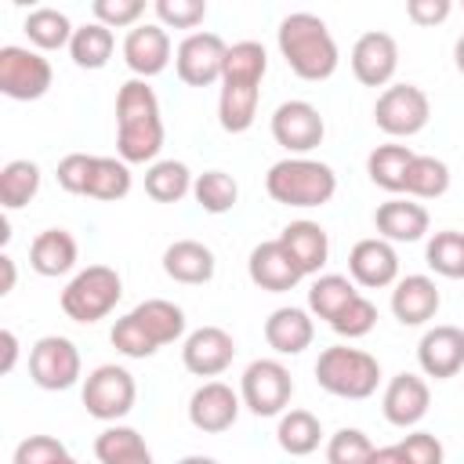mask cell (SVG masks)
<instances>
[{
	"label": "cell",
	"mask_w": 464,
	"mask_h": 464,
	"mask_svg": "<svg viewBox=\"0 0 464 464\" xmlns=\"http://www.w3.org/2000/svg\"><path fill=\"white\" fill-rule=\"evenodd\" d=\"M130 315L138 319V326L149 334V341H152L156 348L174 344V341L185 337V312H181L174 301L149 297V301H141L138 308H130Z\"/></svg>",
	"instance_id": "28"
},
{
	"label": "cell",
	"mask_w": 464,
	"mask_h": 464,
	"mask_svg": "<svg viewBox=\"0 0 464 464\" xmlns=\"http://www.w3.org/2000/svg\"><path fill=\"white\" fill-rule=\"evenodd\" d=\"M94 22H102L105 29H134L141 25L145 4L141 0H94Z\"/></svg>",
	"instance_id": "46"
},
{
	"label": "cell",
	"mask_w": 464,
	"mask_h": 464,
	"mask_svg": "<svg viewBox=\"0 0 464 464\" xmlns=\"http://www.w3.org/2000/svg\"><path fill=\"white\" fill-rule=\"evenodd\" d=\"M428 406H431V388L417 373H395L388 381V388H384V399H381L384 420L395 424V428L420 424L428 417Z\"/></svg>",
	"instance_id": "20"
},
{
	"label": "cell",
	"mask_w": 464,
	"mask_h": 464,
	"mask_svg": "<svg viewBox=\"0 0 464 464\" xmlns=\"http://www.w3.org/2000/svg\"><path fill=\"white\" fill-rule=\"evenodd\" d=\"M156 18L163 29H196L207 18V0H156Z\"/></svg>",
	"instance_id": "45"
},
{
	"label": "cell",
	"mask_w": 464,
	"mask_h": 464,
	"mask_svg": "<svg viewBox=\"0 0 464 464\" xmlns=\"http://www.w3.org/2000/svg\"><path fill=\"white\" fill-rule=\"evenodd\" d=\"M399 69V44L392 33L370 29L352 47V72L362 87H392V76Z\"/></svg>",
	"instance_id": "14"
},
{
	"label": "cell",
	"mask_w": 464,
	"mask_h": 464,
	"mask_svg": "<svg viewBox=\"0 0 464 464\" xmlns=\"http://www.w3.org/2000/svg\"><path fill=\"white\" fill-rule=\"evenodd\" d=\"M431 120V102L417 83H392L377 94L373 105V123L392 134V138H413L428 127Z\"/></svg>",
	"instance_id": "8"
},
{
	"label": "cell",
	"mask_w": 464,
	"mask_h": 464,
	"mask_svg": "<svg viewBox=\"0 0 464 464\" xmlns=\"http://www.w3.org/2000/svg\"><path fill=\"white\" fill-rule=\"evenodd\" d=\"M439 304H442V294H439V286H435L431 276H406L392 290V315L402 326H424V323H431L439 315Z\"/></svg>",
	"instance_id": "21"
},
{
	"label": "cell",
	"mask_w": 464,
	"mask_h": 464,
	"mask_svg": "<svg viewBox=\"0 0 464 464\" xmlns=\"http://www.w3.org/2000/svg\"><path fill=\"white\" fill-rule=\"evenodd\" d=\"M192 170L181 163V160H156L149 170H145V192L149 199L156 203H178L192 192Z\"/></svg>",
	"instance_id": "32"
},
{
	"label": "cell",
	"mask_w": 464,
	"mask_h": 464,
	"mask_svg": "<svg viewBox=\"0 0 464 464\" xmlns=\"http://www.w3.org/2000/svg\"><path fill=\"white\" fill-rule=\"evenodd\" d=\"M178 464H218V460H214V457H199V453H196V457H181Z\"/></svg>",
	"instance_id": "55"
},
{
	"label": "cell",
	"mask_w": 464,
	"mask_h": 464,
	"mask_svg": "<svg viewBox=\"0 0 464 464\" xmlns=\"http://www.w3.org/2000/svg\"><path fill=\"white\" fill-rule=\"evenodd\" d=\"M413 149L410 145H377L370 156H366V174L377 188L384 192H402L406 188V170L413 163Z\"/></svg>",
	"instance_id": "31"
},
{
	"label": "cell",
	"mask_w": 464,
	"mask_h": 464,
	"mask_svg": "<svg viewBox=\"0 0 464 464\" xmlns=\"http://www.w3.org/2000/svg\"><path fill=\"white\" fill-rule=\"evenodd\" d=\"M58 464H80V460H76V457H72V453H69V457H62V460H58Z\"/></svg>",
	"instance_id": "56"
},
{
	"label": "cell",
	"mask_w": 464,
	"mask_h": 464,
	"mask_svg": "<svg viewBox=\"0 0 464 464\" xmlns=\"http://www.w3.org/2000/svg\"><path fill=\"white\" fill-rule=\"evenodd\" d=\"M232 359H236V341L221 326H199L181 344V362L196 377H218L232 366Z\"/></svg>",
	"instance_id": "17"
},
{
	"label": "cell",
	"mask_w": 464,
	"mask_h": 464,
	"mask_svg": "<svg viewBox=\"0 0 464 464\" xmlns=\"http://www.w3.org/2000/svg\"><path fill=\"white\" fill-rule=\"evenodd\" d=\"M163 149L160 98L149 80H127L116 94V152L123 163H152Z\"/></svg>",
	"instance_id": "1"
},
{
	"label": "cell",
	"mask_w": 464,
	"mask_h": 464,
	"mask_svg": "<svg viewBox=\"0 0 464 464\" xmlns=\"http://www.w3.org/2000/svg\"><path fill=\"white\" fill-rule=\"evenodd\" d=\"M0 272H4L0 294H11V290H14V279H18V272H14V257H11V254H0Z\"/></svg>",
	"instance_id": "53"
},
{
	"label": "cell",
	"mask_w": 464,
	"mask_h": 464,
	"mask_svg": "<svg viewBox=\"0 0 464 464\" xmlns=\"http://www.w3.org/2000/svg\"><path fill=\"white\" fill-rule=\"evenodd\" d=\"M116 51V36L112 29H105L102 22H87L72 33V44H69V58L80 65V69H105L109 58Z\"/></svg>",
	"instance_id": "33"
},
{
	"label": "cell",
	"mask_w": 464,
	"mask_h": 464,
	"mask_svg": "<svg viewBox=\"0 0 464 464\" xmlns=\"http://www.w3.org/2000/svg\"><path fill=\"white\" fill-rule=\"evenodd\" d=\"M377 326V304L370 301V297H352L334 319H330V330L337 334V337H348V341H355V337H366L370 330Z\"/></svg>",
	"instance_id": "42"
},
{
	"label": "cell",
	"mask_w": 464,
	"mask_h": 464,
	"mask_svg": "<svg viewBox=\"0 0 464 464\" xmlns=\"http://www.w3.org/2000/svg\"><path fill=\"white\" fill-rule=\"evenodd\" d=\"M446 188H450V167H446V160H439V156H413V163H410V170H406V196L410 199H439V196H446Z\"/></svg>",
	"instance_id": "35"
},
{
	"label": "cell",
	"mask_w": 464,
	"mask_h": 464,
	"mask_svg": "<svg viewBox=\"0 0 464 464\" xmlns=\"http://www.w3.org/2000/svg\"><path fill=\"white\" fill-rule=\"evenodd\" d=\"M134 399H138V384L127 366L105 362V366H94L83 381V406L94 420L116 424L134 410Z\"/></svg>",
	"instance_id": "7"
},
{
	"label": "cell",
	"mask_w": 464,
	"mask_h": 464,
	"mask_svg": "<svg viewBox=\"0 0 464 464\" xmlns=\"http://www.w3.org/2000/svg\"><path fill=\"white\" fill-rule=\"evenodd\" d=\"M453 65H457V72L464 76V33H460L457 44H453Z\"/></svg>",
	"instance_id": "54"
},
{
	"label": "cell",
	"mask_w": 464,
	"mask_h": 464,
	"mask_svg": "<svg viewBox=\"0 0 464 464\" xmlns=\"http://www.w3.org/2000/svg\"><path fill=\"white\" fill-rule=\"evenodd\" d=\"M94 160L98 156H87V152H69L62 156L58 163V185L72 196H87L91 188V174H94Z\"/></svg>",
	"instance_id": "48"
},
{
	"label": "cell",
	"mask_w": 464,
	"mask_h": 464,
	"mask_svg": "<svg viewBox=\"0 0 464 464\" xmlns=\"http://www.w3.org/2000/svg\"><path fill=\"white\" fill-rule=\"evenodd\" d=\"M40 192V167L33 160H11L0 170V207L18 210Z\"/></svg>",
	"instance_id": "36"
},
{
	"label": "cell",
	"mask_w": 464,
	"mask_h": 464,
	"mask_svg": "<svg viewBox=\"0 0 464 464\" xmlns=\"http://www.w3.org/2000/svg\"><path fill=\"white\" fill-rule=\"evenodd\" d=\"M450 11H453L450 0H406V18H410L413 25H424V29L446 22Z\"/></svg>",
	"instance_id": "50"
},
{
	"label": "cell",
	"mask_w": 464,
	"mask_h": 464,
	"mask_svg": "<svg viewBox=\"0 0 464 464\" xmlns=\"http://www.w3.org/2000/svg\"><path fill=\"white\" fill-rule=\"evenodd\" d=\"M257 98L261 87L257 83H236V80H221V94H218V123L228 134H243L254 127L257 120Z\"/></svg>",
	"instance_id": "27"
},
{
	"label": "cell",
	"mask_w": 464,
	"mask_h": 464,
	"mask_svg": "<svg viewBox=\"0 0 464 464\" xmlns=\"http://www.w3.org/2000/svg\"><path fill=\"white\" fill-rule=\"evenodd\" d=\"M246 276H250L254 286H261L268 294H286V290H294L304 279L301 265L290 257V250L279 243V236L276 239H265V243H257L250 250Z\"/></svg>",
	"instance_id": "16"
},
{
	"label": "cell",
	"mask_w": 464,
	"mask_h": 464,
	"mask_svg": "<svg viewBox=\"0 0 464 464\" xmlns=\"http://www.w3.org/2000/svg\"><path fill=\"white\" fill-rule=\"evenodd\" d=\"M276 44H279V54L290 65V72L308 83H323L337 72V62H341L337 40H334L330 25L312 11L286 14L276 29Z\"/></svg>",
	"instance_id": "2"
},
{
	"label": "cell",
	"mask_w": 464,
	"mask_h": 464,
	"mask_svg": "<svg viewBox=\"0 0 464 464\" xmlns=\"http://www.w3.org/2000/svg\"><path fill=\"white\" fill-rule=\"evenodd\" d=\"M268 72V54L257 40H239L225 54V72L221 80H239V83H261Z\"/></svg>",
	"instance_id": "40"
},
{
	"label": "cell",
	"mask_w": 464,
	"mask_h": 464,
	"mask_svg": "<svg viewBox=\"0 0 464 464\" xmlns=\"http://www.w3.org/2000/svg\"><path fill=\"white\" fill-rule=\"evenodd\" d=\"M279 243L290 250V257L301 265L304 276H315L326 261H330V236L319 221H290L283 232H279Z\"/></svg>",
	"instance_id": "26"
},
{
	"label": "cell",
	"mask_w": 464,
	"mask_h": 464,
	"mask_svg": "<svg viewBox=\"0 0 464 464\" xmlns=\"http://www.w3.org/2000/svg\"><path fill=\"white\" fill-rule=\"evenodd\" d=\"M366 464H406V457H402V450H399V442H395V446H377Z\"/></svg>",
	"instance_id": "52"
},
{
	"label": "cell",
	"mask_w": 464,
	"mask_h": 464,
	"mask_svg": "<svg viewBox=\"0 0 464 464\" xmlns=\"http://www.w3.org/2000/svg\"><path fill=\"white\" fill-rule=\"evenodd\" d=\"M239 392H232L225 381H203L188 399V420L203 435H221L239 420Z\"/></svg>",
	"instance_id": "13"
},
{
	"label": "cell",
	"mask_w": 464,
	"mask_h": 464,
	"mask_svg": "<svg viewBox=\"0 0 464 464\" xmlns=\"http://www.w3.org/2000/svg\"><path fill=\"white\" fill-rule=\"evenodd\" d=\"M373 225L381 232V239H388V243H417V239H424L431 218H428V210L420 203L395 196V199L377 207Z\"/></svg>",
	"instance_id": "24"
},
{
	"label": "cell",
	"mask_w": 464,
	"mask_h": 464,
	"mask_svg": "<svg viewBox=\"0 0 464 464\" xmlns=\"http://www.w3.org/2000/svg\"><path fill=\"white\" fill-rule=\"evenodd\" d=\"M192 196L207 214H228L236 207V199H239V185L225 170H203L192 181Z\"/></svg>",
	"instance_id": "38"
},
{
	"label": "cell",
	"mask_w": 464,
	"mask_h": 464,
	"mask_svg": "<svg viewBox=\"0 0 464 464\" xmlns=\"http://www.w3.org/2000/svg\"><path fill=\"white\" fill-rule=\"evenodd\" d=\"M76 257H80V246H76L72 232H65V228H44L29 243V265L44 279H58V276L72 272Z\"/></svg>",
	"instance_id": "25"
},
{
	"label": "cell",
	"mask_w": 464,
	"mask_h": 464,
	"mask_svg": "<svg viewBox=\"0 0 464 464\" xmlns=\"http://www.w3.org/2000/svg\"><path fill=\"white\" fill-rule=\"evenodd\" d=\"M460 11H464V0H460Z\"/></svg>",
	"instance_id": "57"
},
{
	"label": "cell",
	"mask_w": 464,
	"mask_h": 464,
	"mask_svg": "<svg viewBox=\"0 0 464 464\" xmlns=\"http://www.w3.org/2000/svg\"><path fill=\"white\" fill-rule=\"evenodd\" d=\"M225 54H228V44H225L218 33H188V36L178 44V51H174L178 80L188 83V87L221 83Z\"/></svg>",
	"instance_id": "11"
},
{
	"label": "cell",
	"mask_w": 464,
	"mask_h": 464,
	"mask_svg": "<svg viewBox=\"0 0 464 464\" xmlns=\"http://www.w3.org/2000/svg\"><path fill=\"white\" fill-rule=\"evenodd\" d=\"M170 33L160 22H141L123 36V62L138 80L160 76L170 65Z\"/></svg>",
	"instance_id": "15"
},
{
	"label": "cell",
	"mask_w": 464,
	"mask_h": 464,
	"mask_svg": "<svg viewBox=\"0 0 464 464\" xmlns=\"http://www.w3.org/2000/svg\"><path fill=\"white\" fill-rule=\"evenodd\" d=\"M0 344H4L0 373H11V370H14V362H18V337H14V330H4V334H0Z\"/></svg>",
	"instance_id": "51"
},
{
	"label": "cell",
	"mask_w": 464,
	"mask_h": 464,
	"mask_svg": "<svg viewBox=\"0 0 464 464\" xmlns=\"http://www.w3.org/2000/svg\"><path fill=\"white\" fill-rule=\"evenodd\" d=\"M294 395V377L279 359H254L239 377V399L254 417H283Z\"/></svg>",
	"instance_id": "6"
},
{
	"label": "cell",
	"mask_w": 464,
	"mask_h": 464,
	"mask_svg": "<svg viewBox=\"0 0 464 464\" xmlns=\"http://www.w3.org/2000/svg\"><path fill=\"white\" fill-rule=\"evenodd\" d=\"M417 362L424 370V377L435 381H450L464 370V330L453 323H439L431 330H424L420 344H417Z\"/></svg>",
	"instance_id": "18"
},
{
	"label": "cell",
	"mask_w": 464,
	"mask_h": 464,
	"mask_svg": "<svg viewBox=\"0 0 464 464\" xmlns=\"http://www.w3.org/2000/svg\"><path fill=\"white\" fill-rule=\"evenodd\" d=\"M265 192L283 203V207H323L337 192V174L330 163L308 160V156H286L268 167L265 174Z\"/></svg>",
	"instance_id": "3"
},
{
	"label": "cell",
	"mask_w": 464,
	"mask_h": 464,
	"mask_svg": "<svg viewBox=\"0 0 464 464\" xmlns=\"http://www.w3.org/2000/svg\"><path fill=\"white\" fill-rule=\"evenodd\" d=\"M109 341H112V348L120 352V355H127V359H149V355H156L160 348L149 341V334L138 326V319L127 312L123 319H116V326H112V334H109Z\"/></svg>",
	"instance_id": "44"
},
{
	"label": "cell",
	"mask_w": 464,
	"mask_h": 464,
	"mask_svg": "<svg viewBox=\"0 0 464 464\" xmlns=\"http://www.w3.org/2000/svg\"><path fill=\"white\" fill-rule=\"evenodd\" d=\"M22 29H25L29 44H33L36 51L69 47V44H72V33H76L72 22H69V14L58 11V7H33V11L25 14V22H22Z\"/></svg>",
	"instance_id": "30"
},
{
	"label": "cell",
	"mask_w": 464,
	"mask_h": 464,
	"mask_svg": "<svg viewBox=\"0 0 464 464\" xmlns=\"http://www.w3.org/2000/svg\"><path fill=\"white\" fill-rule=\"evenodd\" d=\"M141 453H149V446H145L141 431H134V428H127V424H109V428L94 439V457H98L102 464H123V460H134V457H141Z\"/></svg>",
	"instance_id": "41"
},
{
	"label": "cell",
	"mask_w": 464,
	"mask_h": 464,
	"mask_svg": "<svg viewBox=\"0 0 464 464\" xmlns=\"http://www.w3.org/2000/svg\"><path fill=\"white\" fill-rule=\"evenodd\" d=\"M348 272H352V283L366 286V290H381V286H395L399 283V254L388 239L381 236H370V239H359L348 254Z\"/></svg>",
	"instance_id": "19"
},
{
	"label": "cell",
	"mask_w": 464,
	"mask_h": 464,
	"mask_svg": "<svg viewBox=\"0 0 464 464\" xmlns=\"http://www.w3.org/2000/svg\"><path fill=\"white\" fill-rule=\"evenodd\" d=\"M123 297V279L116 268L109 265H87L80 268L65 290H62V312L72 319V323H98L105 319Z\"/></svg>",
	"instance_id": "5"
},
{
	"label": "cell",
	"mask_w": 464,
	"mask_h": 464,
	"mask_svg": "<svg viewBox=\"0 0 464 464\" xmlns=\"http://www.w3.org/2000/svg\"><path fill=\"white\" fill-rule=\"evenodd\" d=\"M54 69L40 51L7 44L0 47V94L14 98V102H36L51 91Z\"/></svg>",
	"instance_id": "9"
},
{
	"label": "cell",
	"mask_w": 464,
	"mask_h": 464,
	"mask_svg": "<svg viewBox=\"0 0 464 464\" xmlns=\"http://www.w3.org/2000/svg\"><path fill=\"white\" fill-rule=\"evenodd\" d=\"M214 250L199 239H174L167 250H163V272L174 279V283H185V286H203L214 279Z\"/></svg>",
	"instance_id": "22"
},
{
	"label": "cell",
	"mask_w": 464,
	"mask_h": 464,
	"mask_svg": "<svg viewBox=\"0 0 464 464\" xmlns=\"http://www.w3.org/2000/svg\"><path fill=\"white\" fill-rule=\"evenodd\" d=\"M373 450H377V446L370 442L366 431H359V428H341V431H334L330 442H326V464H366Z\"/></svg>",
	"instance_id": "43"
},
{
	"label": "cell",
	"mask_w": 464,
	"mask_h": 464,
	"mask_svg": "<svg viewBox=\"0 0 464 464\" xmlns=\"http://www.w3.org/2000/svg\"><path fill=\"white\" fill-rule=\"evenodd\" d=\"M315 384L337 399H370L381 384V362L362 348L334 344L315 359Z\"/></svg>",
	"instance_id": "4"
},
{
	"label": "cell",
	"mask_w": 464,
	"mask_h": 464,
	"mask_svg": "<svg viewBox=\"0 0 464 464\" xmlns=\"http://www.w3.org/2000/svg\"><path fill=\"white\" fill-rule=\"evenodd\" d=\"M127 192H130V163H123L120 156H98L87 196L102 199V203H116Z\"/></svg>",
	"instance_id": "39"
},
{
	"label": "cell",
	"mask_w": 464,
	"mask_h": 464,
	"mask_svg": "<svg viewBox=\"0 0 464 464\" xmlns=\"http://www.w3.org/2000/svg\"><path fill=\"white\" fill-rule=\"evenodd\" d=\"M424 261L435 276L446 279H464V232L457 228H442L428 239L424 246Z\"/></svg>",
	"instance_id": "37"
},
{
	"label": "cell",
	"mask_w": 464,
	"mask_h": 464,
	"mask_svg": "<svg viewBox=\"0 0 464 464\" xmlns=\"http://www.w3.org/2000/svg\"><path fill=\"white\" fill-rule=\"evenodd\" d=\"M352 297H359L355 283L348 276H337V272H326V276H315V283L308 286V312L315 319H334Z\"/></svg>",
	"instance_id": "34"
},
{
	"label": "cell",
	"mask_w": 464,
	"mask_h": 464,
	"mask_svg": "<svg viewBox=\"0 0 464 464\" xmlns=\"http://www.w3.org/2000/svg\"><path fill=\"white\" fill-rule=\"evenodd\" d=\"M276 442L283 453L290 457H308L319 450L323 442V424L312 410H290L279 417V428H276Z\"/></svg>",
	"instance_id": "29"
},
{
	"label": "cell",
	"mask_w": 464,
	"mask_h": 464,
	"mask_svg": "<svg viewBox=\"0 0 464 464\" xmlns=\"http://www.w3.org/2000/svg\"><path fill=\"white\" fill-rule=\"evenodd\" d=\"M406 464H442L446 460V450L439 442V435L431 431H410L402 442H399Z\"/></svg>",
	"instance_id": "49"
},
{
	"label": "cell",
	"mask_w": 464,
	"mask_h": 464,
	"mask_svg": "<svg viewBox=\"0 0 464 464\" xmlns=\"http://www.w3.org/2000/svg\"><path fill=\"white\" fill-rule=\"evenodd\" d=\"M272 138L290 156H304V152H312V149L323 145L326 123H323V116H319V109L312 102L294 98V102H283L272 112Z\"/></svg>",
	"instance_id": "12"
},
{
	"label": "cell",
	"mask_w": 464,
	"mask_h": 464,
	"mask_svg": "<svg viewBox=\"0 0 464 464\" xmlns=\"http://www.w3.org/2000/svg\"><path fill=\"white\" fill-rule=\"evenodd\" d=\"M80 348L62 334H47L29 348V377L44 392L72 388L80 381Z\"/></svg>",
	"instance_id": "10"
},
{
	"label": "cell",
	"mask_w": 464,
	"mask_h": 464,
	"mask_svg": "<svg viewBox=\"0 0 464 464\" xmlns=\"http://www.w3.org/2000/svg\"><path fill=\"white\" fill-rule=\"evenodd\" d=\"M315 337V323H312V312L308 308H276L268 319H265V341L276 355H301Z\"/></svg>",
	"instance_id": "23"
},
{
	"label": "cell",
	"mask_w": 464,
	"mask_h": 464,
	"mask_svg": "<svg viewBox=\"0 0 464 464\" xmlns=\"http://www.w3.org/2000/svg\"><path fill=\"white\" fill-rule=\"evenodd\" d=\"M62 457H69V450L54 435H29L14 446V464H58Z\"/></svg>",
	"instance_id": "47"
}]
</instances>
